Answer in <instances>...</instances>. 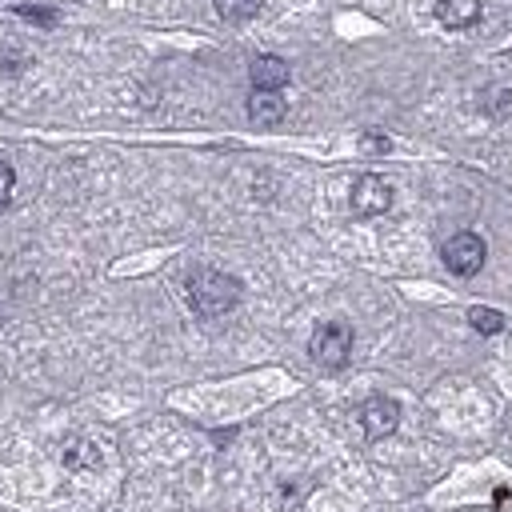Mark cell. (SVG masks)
<instances>
[{"label":"cell","instance_id":"8","mask_svg":"<svg viewBox=\"0 0 512 512\" xmlns=\"http://www.w3.org/2000/svg\"><path fill=\"white\" fill-rule=\"evenodd\" d=\"M436 20L444 28H472L480 20V0H436Z\"/></svg>","mask_w":512,"mask_h":512},{"label":"cell","instance_id":"1","mask_svg":"<svg viewBox=\"0 0 512 512\" xmlns=\"http://www.w3.org/2000/svg\"><path fill=\"white\" fill-rule=\"evenodd\" d=\"M188 304L196 316H224L240 304V280L216 268H200L188 276Z\"/></svg>","mask_w":512,"mask_h":512},{"label":"cell","instance_id":"11","mask_svg":"<svg viewBox=\"0 0 512 512\" xmlns=\"http://www.w3.org/2000/svg\"><path fill=\"white\" fill-rule=\"evenodd\" d=\"M468 324H472L480 336H496V332L504 328V316H500L496 308H472V312H468Z\"/></svg>","mask_w":512,"mask_h":512},{"label":"cell","instance_id":"10","mask_svg":"<svg viewBox=\"0 0 512 512\" xmlns=\"http://www.w3.org/2000/svg\"><path fill=\"white\" fill-rule=\"evenodd\" d=\"M212 4H216V12H220L228 24H244V20H252V16L260 12L264 0H212Z\"/></svg>","mask_w":512,"mask_h":512},{"label":"cell","instance_id":"7","mask_svg":"<svg viewBox=\"0 0 512 512\" xmlns=\"http://www.w3.org/2000/svg\"><path fill=\"white\" fill-rule=\"evenodd\" d=\"M284 112H288V104H284L280 92H256V88H252V96H248V116H252L256 128H276V124L284 120Z\"/></svg>","mask_w":512,"mask_h":512},{"label":"cell","instance_id":"5","mask_svg":"<svg viewBox=\"0 0 512 512\" xmlns=\"http://www.w3.org/2000/svg\"><path fill=\"white\" fill-rule=\"evenodd\" d=\"M360 424H364V432H368L372 440H384V436H392L396 424H400V404H396L392 396H368V400L360 404Z\"/></svg>","mask_w":512,"mask_h":512},{"label":"cell","instance_id":"13","mask_svg":"<svg viewBox=\"0 0 512 512\" xmlns=\"http://www.w3.org/2000/svg\"><path fill=\"white\" fill-rule=\"evenodd\" d=\"M16 12H20V16H28V20H36V24H56V12H52V8H36V4H20Z\"/></svg>","mask_w":512,"mask_h":512},{"label":"cell","instance_id":"4","mask_svg":"<svg viewBox=\"0 0 512 512\" xmlns=\"http://www.w3.org/2000/svg\"><path fill=\"white\" fill-rule=\"evenodd\" d=\"M352 212L356 216H384L388 208H392V188H388V180L384 176H376V172H368V176H360L356 184H352Z\"/></svg>","mask_w":512,"mask_h":512},{"label":"cell","instance_id":"6","mask_svg":"<svg viewBox=\"0 0 512 512\" xmlns=\"http://www.w3.org/2000/svg\"><path fill=\"white\" fill-rule=\"evenodd\" d=\"M248 76H252V88L256 92H280L288 84V64L280 56H256L252 68H248Z\"/></svg>","mask_w":512,"mask_h":512},{"label":"cell","instance_id":"12","mask_svg":"<svg viewBox=\"0 0 512 512\" xmlns=\"http://www.w3.org/2000/svg\"><path fill=\"white\" fill-rule=\"evenodd\" d=\"M12 192H16V172L8 164H0V208H8Z\"/></svg>","mask_w":512,"mask_h":512},{"label":"cell","instance_id":"2","mask_svg":"<svg viewBox=\"0 0 512 512\" xmlns=\"http://www.w3.org/2000/svg\"><path fill=\"white\" fill-rule=\"evenodd\" d=\"M308 352H312V360H316L320 368H332V372L344 368L348 356H352V328H348L344 320H324V324L312 332Z\"/></svg>","mask_w":512,"mask_h":512},{"label":"cell","instance_id":"14","mask_svg":"<svg viewBox=\"0 0 512 512\" xmlns=\"http://www.w3.org/2000/svg\"><path fill=\"white\" fill-rule=\"evenodd\" d=\"M360 148H364V152H388V136H364Z\"/></svg>","mask_w":512,"mask_h":512},{"label":"cell","instance_id":"9","mask_svg":"<svg viewBox=\"0 0 512 512\" xmlns=\"http://www.w3.org/2000/svg\"><path fill=\"white\" fill-rule=\"evenodd\" d=\"M64 464H68L72 472L100 468V448H96L92 440H84V436H72V440L64 444Z\"/></svg>","mask_w":512,"mask_h":512},{"label":"cell","instance_id":"3","mask_svg":"<svg viewBox=\"0 0 512 512\" xmlns=\"http://www.w3.org/2000/svg\"><path fill=\"white\" fill-rule=\"evenodd\" d=\"M440 256H444V268H448V272H456V276H476V272L484 268L488 248H484V240H480L476 232H456V236L444 240Z\"/></svg>","mask_w":512,"mask_h":512}]
</instances>
